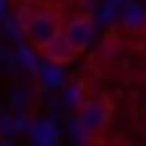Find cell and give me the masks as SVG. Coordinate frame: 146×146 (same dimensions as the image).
<instances>
[{"instance_id":"4","label":"cell","mask_w":146,"mask_h":146,"mask_svg":"<svg viewBox=\"0 0 146 146\" xmlns=\"http://www.w3.org/2000/svg\"><path fill=\"white\" fill-rule=\"evenodd\" d=\"M42 57L48 60V63H54V66H66V63H72V60L78 57V51H75V45L66 39V33H60L54 42L42 51Z\"/></svg>"},{"instance_id":"3","label":"cell","mask_w":146,"mask_h":146,"mask_svg":"<svg viewBox=\"0 0 146 146\" xmlns=\"http://www.w3.org/2000/svg\"><path fill=\"white\" fill-rule=\"evenodd\" d=\"M63 33H66V39L75 45L78 54H84V51L90 48V42H92V33H96L92 15H75V18L63 27Z\"/></svg>"},{"instance_id":"2","label":"cell","mask_w":146,"mask_h":146,"mask_svg":"<svg viewBox=\"0 0 146 146\" xmlns=\"http://www.w3.org/2000/svg\"><path fill=\"white\" fill-rule=\"evenodd\" d=\"M110 116H113V102H110L104 92H96L87 102H81L78 108V119H81V128L87 131L90 137H102L110 125Z\"/></svg>"},{"instance_id":"1","label":"cell","mask_w":146,"mask_h":146,"mask_svg":"<svg viewBox=\"0 0 146 146\" xmlns=\"http://www.w3.org/2000/svg\"><path fill=\"white\" fill-rule=\"evenodd\" d=\"M21 30H24V39L42 54L63 33V24L51 9H33V12H21Z\"/></svg>"}]
</instances>
